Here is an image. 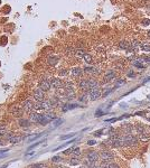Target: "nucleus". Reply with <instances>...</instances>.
I'll use <instances>...</instances> for the list:
<instances>
[{
  "mask_svg": "<svg viewBox=\"0 0 150 168\" xmlns=\"http://www.w3.org/2000/svg\"><path fill=\"white\" fill-rule=\"evenodd\" d=\"M43 141H45V140H43ZM43 141H39V142H37V143H34V145H33V146H30V147L28 148V150H32V149H33V148H35V147H37V146H39V145H41V143H42Z\"/></svg>",
  "mask_w": 150,
  "mask_h": 168,
  "instance_id": "obj_36",
  "label": "nucleus"
},
{
  "mask_svg": "<svg viewBox=\"0 0 150 168\" xmlns=\"http://www.w3.org/2000/svg\"><path fill=\"white\" fill-rule=\"evenodd\" d=\"M72 155H74V156H79V155H81V150H79V148H73Z\"/></svg>",
  "mask_w": 150,
  "mask_h": 168,
  "instance_id": "obj_31",
  "label": "nucleus"
},
{
  "mask_svg": "<svg viewBox=\"0 0 150 168\" xmlns=\"http://www.w3.org/2000/svg\"><path fill=\"white\" fill-rule=\"evenodd\" d=\"M88 84H90V90L91 88H94V87H99L97 82L94 80V78H90V80H88Z\"/></svg>",
  "mask_w": 150,
  "mask_h": 168,
  "instance_id": "obj_24",
  "label": "nucleus"
},
{
  "mask_svg": "<svg viewBox=\"0 0 150 168\" xmlns=\"http://www.w3.org/2000/svg\"><path fill=\"white\" fill-rule=\"evenodd\" d=\"M68 164L71 165V166H77V165L81 164V160H79V158L74 157V158H72V159H69Z\"/></svg>",
  "mask_w": 150,
  "mask_h": 168,
  "instance_id": "obj_18",
  "label": "nucleus"
},
{
  "mask_svg": "<svg viewBox=\"0 0 150 168\" xmlns=\"http://www.w3.org/2000/svg\"><path fill=\"white\" fill-rule=\"evenodd\" d=\"M72 150H73V148H68V149H66V150H64V154L69 155V154H72Z\"/></svg>",
  "mask_w": 150,
  "mask_h": 168,
  "instance_id": "obj_37",
  "label": "nucleus"
},
{
  "mask_svg": "<svg viewBox=\"0 0 150 168\" xmlns=\"http://www.w3.org/2000/svg\"><path fill=\"white\" fill-rule=\"evenodd\" d=\"M41 117H42V114L37 113V112H33V113H30V121H32V122H36V123H39Z\"/></svg>",
  "mask_w": 150,
  "mask_h": 168,
  "instance_id": "obj_11",
  "label": "nucleus"
},
{
  "mask_svg": "<svg viewBox=\"0 0 150 168\" xmlns=\"http://www.w3.org/2000/svg\"><path fill=\"white\" fill-rule=\"evenodd\" d=\"M148 99H149V100H150V96H148Z\"/></svg>",
  "mask_w": 150,
  "mask_h": 168,
  "instance_id": "obj_48",
  "label": "nucleus"
},
{
  "mask_svg": "<svg viewBox=\"0 0 150 168\" xmlns=\"http://www.w3.org/2000/svg\"><path fill=\"white\" fill-rule=\"evenodd\" d=\"M57 62H58V57L57 56H49L47 60V63L49 65H56Z\"/></svg>",
  "mask_w": 150,
  "mask_h": 168,
  "instance_id": "obj_16",
  "label": "nucleus"
},
{
  "mask_svg": "<svg viewBox=\"0 0 150 168\" xmlns=\"http://www.w3.org/2000/svg\"><path fill=\"white\" fill-rule=\"evenodd\" d=\"M82 74V70L79 68V67H74V68H72V75L73 76H79Z\"/></svg>",
  "mask_w": 150,
  "mask_h": 168,
  "instance_id": "obj_22",
  "label": "nucleus"
},
{
  "mask_svg": "<svg viewBox=\"0 0 150 168\" xmlns=\"http://www.w3.org/2000/svg\"><path fill=\"white\" fill-rule=\"evenodd\" d=\"M148 35H149V36H150V30H149V33H148Z\"/></svg>",
  "mask_w": 150,
  "mask_h": 168,
  "instance_id": "obj_46",
  "label": "nucleus"
},
{
  "mask_svg": "<svg viewBox=\"0 0 150 168\" xmlns=\"http://www.w3.org/2000/svg\"><path fill=\"white\" fill-rule=\"evenodd\" d=\"M7 166H8V165H5V166H2L1 168H7Z\"/></svg>",
  "mask_w": 150,
  "mask_h": 168,
  "instance_id": "obj_44",
  "label": "nucleus"
},
{
  "mask_svg": "<svg viewBox=\"0 0 150 168\" xmlns=\"http://www.w3.org/2000/svg\"><path fill=\"white\" fill-rule=\"evenodd\" d=\"M96 68H94V67H85L84 68V72H87V73H95Z\"/></svg>",
  "mask_w": 150,
  "mask_h": 168,
  "instance_id": "obj_32",
  "label": "nucleus"
},
{
  "mask_svg": "<svg viewBox=\"0 0 150 168\" xmlns=\"http://www.w3.org/2000/svg\"><path fill=\"white\" fill-rule=\"evenodd\" d=\"M75 133H71V134H66V136H62L61 137V140H65V139H69L72 138V137H74Z\"/></svg>",
  "mask_w": 150,
  "mask_h": 168,
  "instance_id": "obj_33",
  "label": "nucleus"
},
{
  "mask_svg": "<svg viewBox=\"0 0 150 168\" xmlns=\"http://www.w3.org/2000/svg\"><path fill=\"white\" fill-rule=\"evenodd\" d=\"M81 168H83V167H81Z\"/></svg>",
  "mask_w": 150,
  "mask_h": 168,
  "instance_id": "obj_49",
  "label": "nucleus"
},
{
  "mask_svg": "<svg viewBox=\"0 0 150 168\" xmlns=\"http://www.w3.org/2000/svg\"><path fill=\"white\" fill-rule=\"evenodd\" d=\"M41 104H42V109L48 110V109L52 108V102H51L49 100H44V101H42Z\"/></svg>",
  "mask_w": 150,
  "mask_h": 168,
  "instance_id": "obj_15",
  "label": "nucleus"
},
{
  "mask_svg": "<svg viewBox=\"0 0 150 168\" xmlns=\"http://www.w3.org/2000/svg\"><path fill=\"white\" fill-rule=\"evenodd\" d=\"M52 160H53V163H59V161L62 160V158H61L59 156H54Z\"/></svg>",
  "mask_w": 150,
  "mask_h": 168,
  "instance_id": "obj_34",
  "label": "nucleus"
},
{
  "mask_svg": "<svg viewBox=\"0 0 150 168\" xmlns=\"http://www.w3.org/2000/svg\"><path fill=\"white\" fill-rule=\"evenodd\" d=\"M140 47H141L145 52H150V45H149V43H142Z\"/></svg>",
  "mask_w": 150,
  "mask_h": 168,
  "instance_id": "obj_29",
  "label": "nucleus"
},
{
  "mask_svg": "<svg viewBox=\"0 0 150 168\" xmlns=\"http://www.w3.org/2000/svg\"><path fill=\"white\" fill-rule=\"evenodd\" d=\"M100 155V159L102 160V163H111L114 158V155L109 150H101L99 152Z\"/></svg>",
  "mask_w": 150,
  "mask_h": 168,
  "instance_id": "obj_3",
  "label": "nucleus"
},
{
  "mask_svg": "<svg viewBox=\"0 0 150 168\" xmlns=\"http://www.w3.org/2000/svg\"><path fill=\"white\" fill-rule=\"evenodd\" d=\"M63 121H64L63 119H56V120L54 121V124H53V126H52V128H56V127H59L61 124L63 123Z\"/></svg>",
  "mask_w": 150,
  "mask_h": 168,
  "instance_id": "obj_28",
  "label": "nucleus"
},
{
  "mask_svg": "<svg viewBox=\"0 0 150 168\" xmlns=\"http://www.w3.org/2000/svg\"><path fill=\"white\" fill-rule=\"evenodd\" d=\"M88 95H90V99L92 101H95L97 100L99 97L101 96V91L99 87H94V88H91L88 90Z\"/></svg>",
  "mask_w": 150,
  "mask_h": 168,
  "instance_id": "obj_5",
  "label": "nucleus"
},
{
  "mask_svg": "<svg viewBox=\"0 0 150 168\" xmlns=\"http://www.w3.org/2000/svg\"><path fill=\"white\" fill-rule=\"evenodd\" d=\"M142 24H145V25H150V20L149 19H143Z\"/></svg>",
  "mask_w": 150,
  "mask_h": 168,
  "instance_id": "obj_39",
  "label": "nucleus"
},
{
  "mask_svg": "<svg viewBox=\"0 0 150 168\" xmlns=\"http://www.w3.org/2000/svg\"><path fill=\"white\" fill-rule=\"evenodd\" d=\"M51 85H52V87H54V88H59L62 86V81L57 77H52L51 78Z\"/></svg>",
  "mask_w": 150,
  "mask_h": 168,
  "instance_id": "obj_10",
  "label": "nucleus"
},
{
  "mask_svg": "<svg viewBox=\"0 0 150 168\" xmlns=\"http://www.w3.org/2000/svg\"><path fill=\"white\" fill-rule=\"evenodd\" d=\"M74 141H76V139H72V140H69V141H67L66 143H64V145H62V146H59V147H57L55 150H59V149H62V148H65L66 146H68V145H71V143H73Z\"/></svg>",
  "mask_w": 150,
  "mask_h": 168,
  "instance_id": "obj_26",
  "label": "nucleus"
},
{
  "mask_svg": "<svg viewBox=\"0 0 150 168\" xmlns=\"http://www.w3.org/2000/svg\"><path fill=\"white\" fill-rule=\"evenodd\" d=\"M5 134H6V128L4 126H0V137L5 136Z\"/></svg>",
  "mask_w": 150,
  "mask_h": 168,
  "instance_id": "obj_35",
  "label": "nucleus"
},
{
  "mask_svg": "<svg viewBox=\"0 0 150 168\" xmlns=\"http://www.w3.org/2000/svg\"><path fill=\"white\" fill-rule=\"evenodd\" d=\"M86 168H101V167L97 166V165H90V166H86Z\"/></svg>",
  "mask_w": 150,
  "mask_h": 168,
  "instance_id": "obj_40",
  "label": "nucleus"
},
{
  "mask_svg": "<svg viewBox=\"0 0 150 168\" xmlns=\"http://www.w3.org/2000/svg\"><path fill=\"white\" fill-rule=\"evenodd\" d=\"M123 140L125 147H136L139 143V139L137 137H134L133 134H125L123 137Z\"/></svg>",
  "mask_w": 150,
  "mask_h": 168,
  "instance_id": "obj_2",
  "label": "nucleus"
},
{
  "mask_svg": "<svg viewBox=\"0 0 150 168\" xmlns=\"http://www.w3.org/2000/svg\"><path fill=\"white\" fill-rule=\"evenodd\" d=\"M79 87L82 88V90L86 91V90H90V84H88V80H82L79 81Z\"/></svg>",
  "mask_w": 150,
  "mask_h": 168,
  "instance_id": "obj_12",
  "label": "nucleus"
},
{
  "mask_svg": "<svg viewBox=\"0 0 150 168\" xmlns=\"http://www.w3.org/2000/svg\"><path fill=\"white\" fill-rule=\"evenodd\" d=\"M103 132V130H99V131H96V133H95V136H101Z\"/></svg>",
  "mask_w": 150,
  "mask_h": 168,
  "instance_id": "obj_42",
  "label": "nucleus"
},
{
  "mask_svg": "<svg viewBox=\"0 0 150 168\" xmlns=\"http://www.w3.org/2000/svg\"><path fill=\"white\" fill-rule=\"evenodd\" d=\"M123 130H124V132L125 134H132V131H133V127L131 126V124H127V126H124L123 127Z\"/></svg>",
  "mask_w": 150,
  "mask_h": 168,
  "instance_id": "obj_19",
  "label": "nucleus"
},
{
  "mask_svg": "<svg viewBox=\"0 0 150 168\" xmlns=\"http://www.w3.org/2000/svg\"><path fill=\"white\" fill-rule=\"evenodd\" d=\"M66 74H67V71H65V70L61 72V75H66Z\"/></svg>",
  "mask_w": 150,
  "mask_h": 168,
  "instance_id": "obj_43",
  "label": "nucleus"
},
{
  "mask_svg": "<svg viewBox=\"0 0 150 168\" xmlns=\"http://www.w3.org/2000/svg\"><path fill=\"white\" fill-rule=\"evenodd\" d=\"M54 119H55V115H54V113H52V112L46 113V114H42L41 120H39V123H41L42 126H46L47 123H49V122L53 121Z\"/></svg>",
  "mask_w": 150,
  "mask_h": 168,
  "instance_id": "obj_4",
  "label": "nucleus"
},
{
  "mask_svg": "<svg viewBox=\"0 0 150 168\" xmlns=\"http://www.w3.org/2000/svg\"><path fill=\"white\" fill-rule=\"evenodd\" d=\"M11 112H13V114L15 117H21V114H23V112H24V108L23 106L15 105V106H13V109H11Z\"/></svg>",
  "mask_w": 150,
  "mask_h": 168,
  "instance_id": "obj_9",
  "label": "nucleus"
},
{
  "mask_svg": "<svg viewBox=\"0 0 150 168\" xmlns=\"http://www.w3.org/2000/svg\"><path fill=\"white\" fill-rule=\"evenodd\" d=\"M139 140L140 141H143V142H148V141H150V138L148 134H146V132H145V133L139 134Z\"/></svg>",
  "mask_w": 150,
  "mask_h": 168,
  "instance_id": "obj_21",
  "label": "nucleus"
},
{
  "mask_svg": "<svg viewBox=\"0 0 150 168\" xmlns=\"http://www.w3.org/2000/svg\"><path fill=\"white\" fill-rule=\"evenodd\" d=\"M148 120H149V121H150V118H148Z\"/></svg>",
  "mask_w": 150,
  "mask_h": 168,
  "instance_id": "obj_47",
  "label": "nucleus"
},
{
  "mask_svg": "<svg viewBox=\"0 0 150 168\" xmlns=\"http://www.w3.org/2000/svg\"><path fill=\"white\" fill-rule=\"evenodd\" d=\"M21 140H23L21 137H19V136H14V134H13V137L9 139V141H10L11 143H18V142H20Z\"/></svg>",
  "mask_w": 150,
  "mask_h": 168,
  "instance_id": "obj_20",
  "label": "nucleus"
},
{
  "mask_svg": "<svg viewBox=\"0 0 150 168\" xmlns=\"http://www.w3.org/2000/svg\"><path fill=\"white\" fill-rule=\"evenodd\" d=\"M83 60H84L87 64H91L92 62H93V60H92V56H91V55H88V54H85V55H84Z\"/></svg>",
  "mask_w": 150,
  "mask_h": 168,
  "instance_id": "obj_30",
  "label": "nucleus"
},
{
  "mask_svg": "<svg viewBox=\"0 0 150 168\" xmlns=\"http://www.w3.org/2000/svg\"><path fill=\"white\" fill-rule=\"evenodd\" d=\"M115 77V73L113 72V71H110V72H108L105 74V76H104V78H105V81H111V80H113V78Z\"/></svg>",
  "mask_w": 150,
  "mask_h": 168,
  "instance_id": "obj_17",
  "label": "nucleus"
},
{
  "mask_svg": "<svg viewBox=\"0 0 150 168\" xmlns=\"http://www.w3.org/2000/svg\"><path fill=\"white\" fill-rule=\"evenodd\" d=\"M134 130H136V132L138 134H141V133H145L146 132L145 127H143L142 124H140V123H137L136 124V127H134Z\"/></svg>",
  "mask_w": 150,
  "mask_h": 168,
  "instance_id": "obj_14",
  "label": "nucleus"
},
{
  "mask_svg": "<svg viewBox=\"0 0 150 168\" xmlns=\"http://www.w3.org/2000/svg\"><path fill=\"white\" fill-rule=\"evenodd\" d=\"M99 159H100L99 152H96L95 150H90V151L86 152V160H85V164H86V166L95 165L96 161Z\"/></svg>",
  "mask_w": 150,
  "mask_h": 168,
  "instance_id": "obj_1",
  "label": "nucleus"
},
{
  "mask_svg": "<svg viewBox=\"0 0 150 168\" xmlns=\"http://www.w3.org/2000/svg\"><path fill=\"white\" fill-rule=\"evenodd\" d=\"M34 106H35V105L33 104V102L30 101V99H27L25 102L23 103V108H24V110H25V111H27V112H30L32 110H34Z\"/></svg>",
  "mask_w": 150,
  "mask_h": 168,
  "instance_id": "obj_8",
  "label": "nucleus"
},
{
  "mask_svg": "<svg viewBox=\"0 0 150 168\" xmlns=\"http://www.w3.org/2000/svg\"><path fill=\"white\" fill-rule=\"evenodd\" d=\"M77 104H65L63 106V111L65 112V111H68V110H72V109H75V108H77Z\"/></svg>",
  "mask_w": 150,
  "mask_h": 168,
  "instance_id": "obj_23",
  "label": "nucleus"
},
{
  "mask_svg": "<svg viewBox=\"0 0 150 168\" xmlns=\"http://www.w3.org/2000/svg\"><path fill=\"white\" fill-rule=\"evenodd\" d=\"M95 143H96V141H94V140H90V141L87 142V145L88 146H92V145H95Z\"/></svg>",
  "mask_w": 150,
  "mask_h": 168,
  "instance_id": "obj_41",
  "label": "nucleus"
},
{
  "mask_svg": "<svg viewBox=\"0 0 150 168\" xmlns=\"http://www.w3.org/2000/svg\"><path fill=\"white\" fill-rule=\"evenodd\" d=\"M34 99H35L37 102H42V101H44V91L42 90L41 87H38V88H36L35 91H34Z\"/></svg>",
  "mask_w": 150,
  "mask_h": 168,
  "instance_id": "obj_6",
  "label": "nucleus"
},
{
  "mask_svg": "<svg viewBox=\"0 0 150 168\" xmlns=\"http://www.w3.org/2000/svg\"><path fill=\"white\" fill-rule=\"evenodd\" d=\"M39 87L42 88L44 92H46V91H48L49 88L52 87L51 85V81H48L47 78H43V80L41 81V83H39Z\"/></svg>",
  "mask_w": 150,
  "mask_h": 168,
  "instance_id": "obj_7",
  "label": "nucleus"
},
{
  "mask_svg": "<svg viewBox=\"0 0 150 168\" xmlns=\"http://www.w3.org/2000/svg\"><path fill=\"white\" fill-rule=\"evenodd\" d=\"M2 145H4V143H2L1 141H0V146H2Z\"/></svg>",
  "mask_w": 150,
  "mask_h": 168,
  "instance_id": "obj_45",
  "label": "nucleus"
},
{
  "mask_svg": "<svg viewBox=\"0 0 150 168\" xmlns=\"http://www.w3.org/2000/svg\"><path fill=\"white\" fill-rule=\"evenodd\" d=\"M103 113H104V112H103V111H101V110H99V111H96L95 117H101V115H103Z\"/></svg>",
  "mask_w": 150,
  "mask_h": 168,
  "instance_id": "obj_38",
  "label": "nucleus"
},
{
  "mask_svg": "<svg viewBox=\"0 0 150 168\" xmlns=\"http://www.w3.org/2000/svg\"><path fill=\"white\" fill-rule=\"evenodd\" d=\"M44 133H39V134H34V136H32V137H28L27 138V142H33L34 140H36V139H38L41 136H43Z\"/></svg>",
  "mask_w": 150,
  "mask_h": 168,
  "instance_id": "obj_25",
  "label": "nucleus"
},
{
  "mask_svg": "<svg viewBox=\"0 0 150 168\" xmlns=\"http://www.w3.org/2000/svg\"><path fill=\"white\" fill-rule=\"evenodd\" d=\"M18 123H19L20 127H24V128H27V127L30 126V121L27 120V119H24V118L19 119V120H18Z\"/></svg>",
  "mask_w": 150,
  "mask_h": 168,
  "instance_id": "obj_13",
  "label": "nucleus"
},
{
  "mask_svg": "<svg viewBox=\"0 0 150 168\" xmlns=\"http://www.w3.org/2000/svg\"><path fill=\"white\" fill-rule=\"evenodd\" d=\"M85 54H86V53H85V52L84 51H82V50H77V51H76L75 52V56H77V57H79V58H83V57H84V55Z\"/></svg>",
  "mask_w": 150,
  "mask_h": 168,
  "instance_id": "obj_27",
  "label": "nucleus"
}]
</instances>
